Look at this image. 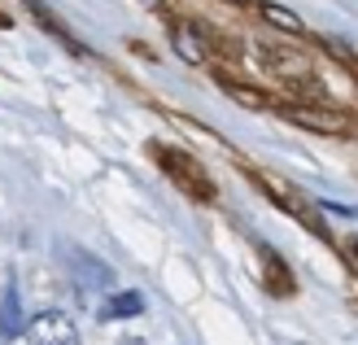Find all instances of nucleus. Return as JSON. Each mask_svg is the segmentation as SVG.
<instances>
[{
	"mask_svg": "<svg viewBox=\"0 0 358 345\" xmlns=\"http://www.w3.org/2000/svg\"><path fill=\"white\" fill-rule=\"evenodd\" d=\"M153 162L162 167V175L188 197V202H196V206H210L214 202V179H210V171L192 153L171 149V144H153Z\"/></svg>",
	"mask_w": 358,
	"mask_h": 345,
	"instance_id": "f257e3e1",
	"label": "nucleus"
},
{
	"mask_svg": "<svg viewBox=\"0 0 358 345\" xmlns=\"http://www.w3.org/2000/svg\"><path fill=\"white\" fill-rule=\"evenodd\" d=\"M27 345H79V328L62 311H44L27 323Z\"/></svg>",
	"mask_w": 358,
	"mask_h": 345,
	"instance_id": "f03ea898",
	"label": "nucleus"
},
{
	"mask_svg": "<svg viewBox=\"0 0 358 345\" xmlns=\"http://www.w3.org/2000/svg\"><path fill=\"white\" fill-rule=\"evenodd\" d=\"M284 118H293L301 127H315V132H324V136L350 132V118L336 114V110H324V105H284Z\"/></svg>",
	"mask_w": 358,
	"mask_h": 345,
	"instance_id": "7ed1b4c3",
	"label": "nucleus"
},
{
	"mask_svg": "<svg viewBox=\"0 0 358 345\" xmlns=\"http://www.w3.org/2000/svg\"><path fill=\"white\" fill-rule=\"evenodd\" d=\"M171 40H175V52L192 66L210 62V35L196 27V22H171Z\"/></svg>",
	"mask_w": 358,
	"mask_h": 345,
	"instance_id": "20e7f679",
	"label": "nucleus"
},
{
	"mask_svg": "<svg viewBox=\"0 0 358 345\" xmlns=\"http://www.w3.org/2000/svg\"><path fill=\"white\" fill-rule=\"evenodd\" d=\"M262 62L271 66L275 75H284L289 83L306 79V57H301V52H293V48H262Z\"/></svg>",
	"mask_w": 358,
	"mask_h": 345,
	"instance_id": "39448f33",
	"label": "nucleus"
},
{
	"mask_svg": "<svg viewBox=\"0 0 358 345\" xmlns=\"http://www.w3.org/2000/svg\"><path fill=\"white\" fill-rule=\"evenodd\" d=\"M22 5L31 9V17H35V22H40V27L48 31V35H57V40H62V44H66L70 52H83V48H79V40H75V35H70V31H66V27L57 22V17H52V9L44 5V0H22Z\"/></svg>",
	"mask_w": 358,
	"mask_h": 345,
	"instance_id": "423d86ee",
	"label": "nucleus"
},
{
	"mask_svg": "<svg viewBox=\"0 0 358 345\" xmlns=\"http://www.w3.org/2000/svg\"><path fill=\"white\" fill-rule=\"evenodd\" d=\"M258 13H262V22H271V27L284 31V35H306V22H301L293 9H284V5H271V0H262Z\"/></svg>",
	"mask_w": 358,
	"mask_h": 345,
	"instance_id": "0eeeda50",
	"label": "nucleus"
},
{
	"mask_svg": "<svg viewBox=\"0 0 358 345\" xmlns=\"http://www.w3.org/2000/svg\"><path fill=\"white\" fill-rule=\"evenodd\" d=\"M75 262L83 267V271H79V284H83V288H110V284H114V271L105 267V262L87 258V253H75Z\"/></svg>",
	"mask_w": 358,
	"mask_h": 345,
	"instance_id": "6e6552de",
	"label": "nucleus"
},
{
	"mask_svg": "<svg viewBox=\"0 0 358 345\" xmlns=\"http://www.w3.org/2000/svg\"><path fill=\"white\" fill-rule=\"evenodd\" d=\"M262 253V262H266V284H271V293H293V280H289V267H284L280 258H275V253L271 249H258Z\"/></svg>",
	"mask_w": 358,
	"mask_h": 345,
	"instance_id": "1a4fd4ad",
	"label": "nucleus"
},
{
	"mask_svg": "<svg viewBox=\"0 0 358 345\" xmlns=\"http://www.w3.org/2000/svg\"><path fill=\"white\" fill-rule=\"evenodd\" d=\"M145 311V297L140 293H118V297H110V306L101 311V319H131V315H140Z\"/></svg>",
	"mask_w": 358,
	"mask_h": 345,
	"instance_id": "9d476101",
	"label": "nucleus"
},
{
	"mask_svg": "<svg viewBox=\"0 0 358 345\" xmlns=\"http://www.w3.org/2000/svg\"><path fill=\"white\" fill-rule=\"evenodd\" d=\"M223 87H227V97H231V101L254 105V110H266V105H271V97L258 92V87H245V83H231V79H223Z\"/></svg>",
	"mask_w": 358,
	"mask_h": 345,
	"instance_id": "9b49d317",
	"label": "nucleus"
},
{
	"mask_svg": "<svg viewBox=\"0 0 358 345\" xmlns=\"http://www.w3.org/2000/svg\"><path fill=\"white\" fill-rule=\"evenodd\" d=\"M9 27V13H0V31H5Z\"/></svg>",
	"mask_w": 358,
	"mask_h": 345,
	"instance_id": "f8f14e48",
	"label": "nucleus"
},
{
	"mask_svg": "<svg viewBox=\"0 0 358 345\" xmlns=\"http://www.w3.org/2000/svg\"><path fill=\"white\" fill-rule=\"evenodd\" d=\"M145 5H153V9H162V0H145Z\"/></svg>",
	"mask_w": 358,
	"mask_h": 345,
	"instance_id": "ddd939ff",
	"label": "nucleus"
},
{
	"mask_svg": "<svg viewBox=\"0 0 358 345\" xmlns=\"http://www.w3.org/2000/svg\"><path fill=\"white\" fill-rule=\"evenodd\" d=\"M231 5H254V0H231Z\"/></svg>",
	"mask_w": 358,
	"mask_h": 345,
	"instance_id": "4468645a",
	"label": "nucleus"
},
{
	"mask_svg": "<svg viewBox=\"0 0 358 345\" xmlns=\"http://www.w3.org/2000/svg\"><path fill=\"white\" fill-rule=\"evenodd\" d=\"M350 253H354V258H358V241H354V245H350Z\"/></svg>",
	"mask_w": 358,
	"mask_h": 345,
	"instance_id": "2eb2a0df",
	"label": "nucleus"
}]
</instances>
